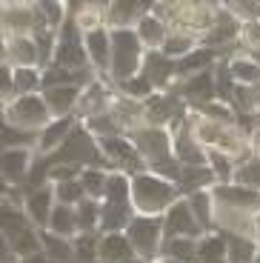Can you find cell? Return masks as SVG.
I'll return each instance as SVG.
<instances>
[{
    "mask_svg": "<svg viewBox=\"0 0 260 263\" xmlns=\"http://www.w3.org/2000/svg\"><path fill=\"white\" fill-rule=\"evenodd\" d=\"M129 140L137 146V152H140L146 169L177 183L183 166L177 163V158H175V138H172L169 129L146 123V126H140V129L129 132Z\"/></svg>",
    "mask_w": 260,
    "mask_h": 263,
    "instance_id": "obj_1",
    "label": "cell"
},
{
    "mask_svg": "<svg viewBox=\"0 0 260 263\" xmlns=\"http://www.w3.org/2000/svg\"><path fill=\"white\" fill-rule=\"evenodd\" d=\"M152 12L166 20L169 32L192 34V37L203 40L215 29L220 6L217 3H192V0H175V3L157 0V3H152Z\"/></svg>",
    "mask_w": 260,
    "mask_h": 263,
    "instance_id": "obj_2",
    "label": "cell"
},
{
    "mask_svg": "<svg viewBox=\"0 0 260 263\" xmlns=\"http://www.w3.org/2000/svg\"><path fill=\"white\" fill-rule=\"evenodd\" d=\"M189 129L195 135V140L209 152H223L232 155L234 160L246 158L249 152V135L237 123H220V120H209L203 115L189 109Z\"/></svg>",
    "mask_w": 260,
    "mask_h": 263,
    "instance_id": "obj_3",
    "label": "cell"
},
{
    "mask_svg": "<svg viewBox=\"0 0 260 263\" xmlns=\"http://www.w3.org/2000/svg\"><path fill=\"white\" fill-rule=\"evenodd\" d=\"M180 189L175 180L160 178L155 172H140L132 178V206L137 215H152V217H163L172 209L175 200H180Z\"/></svg>",
    "mask_w": 260,
    "mask_h": 263,
    "instance_id": "obj_4",
    "label": "cell"
},
{
    "mask_svg": "<svg viewBox=\"0 0 260 263\" xmlns=\"http://www.w3.org/2000/svg\"><path fill=\"white\" fill-rule=\"evenodd\" d=\"M146 46L140 43L135 29H115L112 32V66H109V74L106 78L117 86L135 80L137 74L143 72V63H146Z\"/></svg>",
    "mask_w": 260,
    "mask_h": 263,
    "instance_id": "obj_5",
    "label": "cell"
},
{
    "mask_svg": "<svg viewBox=\"0 0 260 263\" xmlns=\"http://www.w3.org/2000/svg\"><path fill=\"white\" fill-rule=\"evenodd\" d=\"M52 163H69V166H80V169H91V166H106V158L100 152V140L86 129L83 120H78L75 132L66 138V143L52 155Z\"/></svg>",
    "mask_w": 260,
    "mask_h": 263,
    "instance_id": "obj_6",
    "label": "cell"
},
{
    "mask_svg": "<svg viewBox=\"0 0 260 263\" xmlns=\"http://www.w3.org/2000/svg\"><path fill=\"white\" fill-rule=\"evenodd\" d=\"M52 112L43 100V92L40 95H23V98L12 100L9 106H3V123L14 126V129H23V132H40L52 123Z\"/></svg>",
    "mask_w": 260,
    "mask_h": 263,
    "instance_id": "obj_7",
    "label": "cell"
},
{
    "mask_svg": "<svg viewBox=\"0 0 260 263\" xmlns=\"http://www.w3.org/2000/svg\"><path fill=\"white\" fill-rule=\"evenodd\" d=\"M0 26L3 37H38L40 32H52L46 26L38 3H3L0 6Z\"/></svg>",
    "mask_w": 260,
    "mask_h": 263,
    "instance_id": "obj_8",
    "label": "cell"
},
{
    "mask_svg": "<svg viewBox=\"0 0 260 263\" xmlns=\"http://www.w3.org/2000/svg\"><path fill=\"white\" fill-rule=\"evenodd\" d=\"M126 237L132 240L137 252V260H160L163 252V217H152V215H135V220L126 229Z\"/></svg>",
    "mask_w": 260,
    "mask_h": 263,
    "instance_id": "obj_9",
    "label": "cell"
},
{
    "mask_svg": "<svg viewBox=\"0 0 260 263\" xmlns=\"http://www.w3.org/2000/svg\"><path fill=\"white\" fill-rule=\"evenodd\" d=\"M54 66H63V69H75V72H83L91 69L89 66V52H86V40L83 32L75 26V20L69 17L63 29L58 34V46H54Z\"/></svg>",
    "mask_w": 260,
    "mask_h": 263,
    "instance_id": "obj_10",
    "label": "cell"
},
{
    "mask_svg": "<svg viewBox=\"0 0 260 263\" xmlns=\"http://www.w3.org/2000/svg\"><path fill=\"white\" fill-rule=\"evenodd\" d=\"M100 152H103L106 166H109L112 172H126L132 178L140 175V172H146L143 158H140L137 146L129 140V135H117V138L100 140Z\"/></svg>",
    "mask_w": 260,
    "mask_h": 263,
    "instance_id": "obj_11",
    "label": "cell"
},
{
    "mask_svg": "<svg viewBox=\"0 0 260 263\" xmlns=\"http://www.w3.org/2000/svg\"><path fill=\"white\" fill-rule=\"evenodd\" d=\"M117 100V89L109 78L98 74L89 86H83L80 92V103H78V120H91L100 115H109L112 106Z\"/></svg>",
    "mask_w": 260,
    "mask_h": 263,
    "instance_id": "obj_12",
    "label": "cell"
},
{
    "mask_svg": "<svg viewBox=\"0 0 260 263\" xmlns=\"http://www.w3.org/2000/svg\"><path fill=\"white\" fill-rule=\"evenodd\" d=\"M38 160L34 149H0V178L6 189H23Z\"/></svg>",
    "mask_w": 260,
    "mask_h": 263,
    "instance_id": "obj_13",
    "label": "cell"
},
{
    "mask_svg": "<svg viewBox=\"0 0 260 263\" xmlns=\"http://www.w3.org/2000/svg\"><path fill=\"white\" fill-rule=\"evenodd\" d=\"M163 232H166V237H192V240H200L206 235L203 226L197 223V217L192 215V206L186 197L175 200L172 209L163 215Z\"/></svg>",
    "mask_w": 260,
    "mask_h": 263,
    "instance_id": "obj_14",
    "label": "cell"
},
{
    "mask_svg": "<svg viewBox=\"0 0 260 263\" xmlns=\"http://www.w3.org/2000/svg\"><path fill=\"white\" fill-rule=\"evenodd\" d=\"M3 63L12 69H43L34 37H3Z\"/></svg>",
    "mask_w": 260,
    "mask_h": 263,
    "instance_id": "obj_15",
    "label": "cell"
},
{
    "mask_svg": "<svg viewBox=\"0 0 260 263\" xmlns=\"http://www.w3.org/2000/svg\"><path fill=\"white\" fill-rule=\"evenodd\" d=\"M54 206H58L54 186H40V189L23 192V212L32 220L34 229H46L49 226V217H52Z\"/></svg>",
    "mask_w": 260,
    "mask_h": 263,
    "instance_id": "obj_16",
    "label": "cell"
},
{
    "mask_svg": "<svg viewBox=\"0 0 260 263\" xmlns=\"http://www.w3.org/2000/svg\"><path fill=\"white\" fill-rule=\"evenodd\" d=\"M140 74L155 86L157 92H172V86L180 83V80H177V63L169 60L166 54H160V52L146 54V63H143V72Z\"/></svg>",
    "mask_w": 260,
    "mask_h": 263,
    "instance_id": "obj_17",
    "label": "cell"
},
{
    "mask_svg": "<svg viewBox=\"0 0 260 263\" xmlns=\"http://www.w3.org/2000/svg\"><path fill=\"white\" fill-rule=\"evenodd\" d=\"M217 209H234V212H260V192L246 189L237 183L215 186Z\"/></svg>",
    "mask_w": 260,
    "mask_h": 263,
    "instance_id": "obj_18",
    "label": "cell"
},
{
    "mask_svg": "<svg viewBox=\"0 0 260 263\" xmlns=\"http://www.w3.org/2000/svg\"><path fill=\"white\" fill-rule=\"evenodd\" d=\"M172 138H175V158L180 166H209V155L195 140L192 129H189V118L183 126H177V129L172 132Z\"/></svg>",
    "mask_w": 260,
    "mask_h": 263,
    "instance_id": "obj_19",
    "label": "cell"
},
{
    "mask_svg": "<svg viewBox=\"0 0 260 263\" xmlns=\"http://www.w3.org/2000/svg\"><path fill=\"white\" fill-rule=\"evenodd\" d=\"M152 9V3H140V0H112L106 9V26L115 29H135L137 20Z\"/></svg>",
    "mask_w": 260,
    "mask_h": 263,
    "instance_id": "obj_20",
    "label": "cell"
},
{
    "mask_svg": "<svg viewBox=\"0 0 260 263\" xmlns=\"http://www.w3.org/2000/svg\"><path fill=\"white\" fill-rule=\"evenodd\" d=\"M80 86H52L43 89V100L49 106L52 118H78V103H80Z\"/></svg>",
    "mask_w": 260,
    "mask_h": 263,
    "instance_id": "obj_21",
    "label": "cell"
},
{
    "mask_svg": "<svg viewBox=\"0 0 260 263\" xmlns=\"http://www.w3.org/2000/svg\"><path fill=\"white\" fill-rule=\"evenodd\" d=\"M86 52H89V66L98 74H109L112 66V29H95V32L83 34Z\"/></svg>",
    "mask_w": 260,
    "mask_h": 263,
    "instance_id": "obj_22",
    "label": "cell"
},
{
    "mask_svg": "<svg viewBox=\"0 0 260 263\" xmlns=\"http://www.w3.org/2000/svg\"><path fill=\"white\" fill-rule=\"evenodd\" d=\"M98 255H100V263H137V252L132 246V240L126 237V232L100 235Z\"/></svg>",
    "mask_w": 260,
    "mask_h": 263,
    "instance_id": "obj_23",
    "label": "cell"
},
{
    "mask_svg": "<svg viewBox=\"0 0 260 263\" xmlns=\"http://www.w3.org/2000/svg\"><path fill=\"white\" fill-rule=\"evenodd\" d=\"M75 126H78V118H54L38 135V155L40 158H52L54 152L66 143V138L75 132Z\"/></svg>",
    "mask_w": 260,
    "mask_h": 263,
    "instance_id": "obj_24",
    "label": "cell"
},
{
    "mask_svg": "<svg viewBox=\"0 0 260 263\" xmlns=\"http://www.w3.org/2000/svg\"><path fill=\"white\" fill-rule=\"evenodd\" d=\"M135 32H137V37H140V43L146 46V52H163V46H166V40H169V34H172L169 26H166V20L157 17L152 9L137 20Z\"/></svg>",
    "mask_w": 260,
    "mask_h": 263,
    "instance_id": "obj_25",
    "label": "cell"
},
{
    "mask_svg": "<svg viewBox=\"0 0 260 263\" xmlns=\"http://www.w3.org/2000/svg\"><path fill=\"white\" fill-rule=\"evenodd\" d=\"M226 69L229 78L234 80V86H243V89H257L260 86V63L246 52H232L226 58Z\"/></svg>",
    "mask_w": 260,
    "mask_h": 263,
    "instance_id": "obj_26",
    "label": "cell"
},
{
    "mask_svg": "<svg viewBox=\"0 0 260 263\" xmlns=\"http://www.w3.org/2000/svg\"><path fill=\"white\" fill-rule=\"evenodd\" d=\"M135 206L132 203H112L103 200L100 203V235H109V232H126L129 223L135 220Z\"/></svg>",
    "mask_w": 260,
    "mask_h": 263,
    "instance_id": "obj_27",
    "label": "cell"
},
{
    "mask_svg": "<svg viewBox=\"0 0 260 263\" xmlns=\"http://www.w3.org/2000/svg\"><path fill=\"white\" fill-rule=\"evenodd\" d=\"M189 206H192V215L197 217V223L203 226V232H215L217 226V200H215V189H200L186 195Z\"/></svg>",
    "mask_w": 260,
    "mask_h": 263,
    "instance_id": "obj_28",
    "label": "cell"
},
{
    "mask_svg": "<svg viewBox=\"0 0 260 263\" xmlns=\"http://www.w3.org/2000/svg\"><path fill=\"white\" fill-rule=\"evenodd\" d=\"M106 9L109 3H72V20L83 34L95 29H109L106 26Z\"/></svg>",
    "mask_w": 260,
    "mask_h": 263,
    "instance_id": "obj_29",
    "label": "cell"
},
{
    "mask_svg": "<svg viewBox=\"0 0 260 263\" xmlns=\"http://www.w3.org/2000/svg\"><path fill=\"white\" fill-rule=\"evenodd\" d=\"M215 186H217V178L212 175L209 166H183L180 178H177V189H180L183 197L200 189H215Z\"/></svg>",
    "mask_w": 260,
    "mask_h": 263,
    "instance_id": "obj_30",
    "label": "cell"
},
{
    "mask_svg": "<svg viewBox=\"0 0 260 263\" xmlns=\"http://www.w3.org/2000/svg\"><path fill=\"white\" fill-rule=\"evenodd\" d=\"M195 263H229V249L223 232H209L197 240V257Z\"/></svg>",
    "mask_w": 260,
    "mask_h": 263,
    "instance_id": "obj_31",
    "label": "cell"
},
{
    "mask_svg": "<svg viewBox=\"0 0 260 263\" xmlns=\"http://www.w3.org/2000/svg\"><path fill=\"white\" fill-rule=\"evenodd\" d=\"M229 249V263H257L260 260V243L249 235H223Z\"/></svg>",
    "mask_w": 260,
    "mask_h": 263,
    "instance_id": "obj_32",
    "label": "cell"
},
{
    "mask_svg": "<svg viewBox=\"0 0 260 263\" xmlns=\"http://www.w3.org/2000/svg\"><path fill=\"white\" fill-rule=\"evenodd\" d=\"M46 232H52V235H58V237H66V240H75V237L80 235V229H78V212H75V206H60V203L54 206Z\"/></svg>",
    "mask_w": 260,
    "mask_h": 263,
    "instance_id": "obj_33",
    "label": "cell"
},
{
    "mask_svg": "<svg viewBox=\"0 0 260 263\" xmlns=\"http://www.w3.org/2000/svg\"><path fill=\"white\" fill-rule=\"evenodd\" d=\"M40 243H43V255H49L54 263H78L75 240H66V237H58L52 232L40 229Z\"/></svg>",
    "mask_w": 260,
    "mask_h": 263,
    "instance_id": "obj_34",
    "label": "cell"
},
{
    "mask_svg": "<svg viewBox=\"0 0 260 263\" xmlns=\"http://www.w3.org/2000/svg\"><path fill=\"white\" fill-rule=\"evenodd\" d=\"M160 257L180 260V263H195V257H197V240H192V237H166V240H163Z\"/></svg>",
    "mask_w": 260,
    "mask_h": 263,
    "instance_id": "obj_35",
    "label": "cell"
},
{
    "mask_svg": "<svg viewBox=\"0 0 260 263\" xmlns=\"http://www.w3.org/2000/svg\"><path fill=\"white\" fill-rule=\"evenodd\" d=\"M232 183L260 192V158H257V155H252V152H249L246 158L237 160V169H234Z\"/></svg>",
    "mask_w": 260,
    "mask_h": 263,
    "instance_id": "obj_36",
    "label": "cell"
},
{
    "mask_svg": "<svg viewBox=\"0 0 260 263\" xmlns=\"http://www.w3.org/2000/svg\"><path fill=\"white\" fill-rule=\"evenodd\" d=\"M75 212H78L80 235H100V200L86 197L83 203L75 206Z\"/></svg>",
    "mask_w": 260,
    "mask_h": 263,
    "instance_id": "obj_37",
    "label": "cell"
},
{
    "mask_svg": "<svg viewBox=\"0 0 260 263\" xmlns=\"http://www.w3.org/2000/svg\"><path fill=\"white\" fill-rule=\"evenodd\" d=\"M40 14H43L46 26L52 29V32L60 34V29L69 23V17H72V3H58V0H40Z\"/></svg>",
    "mask_w": 260,
    "mask_h": 263,
    "instance_id": "obj_38",
    "label": "cell"
},
{
    "mask_svg": "<svg viewBox=\"0 0 260 263\" xmlns=\"http://www.w3.org/2000/svg\"><path fill=\"white\" fill-rule=\"evenodd\" d=\"M103 200L112 203H132V175L126 172H109V183H106ZM100 200V203H103Z\"/></svg>",
    "mask_w": 260,
    "mask_h": 263,
    "instance_id": "obj_39",
    "label": "cell"
},
{
    "mask_svg": "<svg viewBox=\"0 0 260 263\" xmlns=\"http://www.w3.org/2000/svg\"><path fill=\"white\" fill-rule=\"evenodd\" d=\"M109 172H112V169H103V166L83 169V175H80V183H83L86 197H91V200H103L106 183H109Z\"/></svg>",
    "mask_w": 260,
    "mask_h": 263,
    "instance_id": "obj_40",
    "label": "cell"
},
{
    "mask_svg": "<svg viewBox=\"0 0 260 263\" xmlns=\"http://www.w3.org/2000/svg\"><path fill=\"white\" fill-rule=\"evenodd\" d=\"M0 146H3V149H34L38 152V135L3 123L0 126Z\"/></svg>",
    "mask_w": 260,
    "mask_h": 263,
    "instance_id": "obj_41",
    "label": "cell"
},
{
    "mask_svg": "<svg viewBox=\"0 0 260 263\" xmlns=\"http://www.w3.org/2000/svg\"><path fill=\"white\" fill-rule=\"evenodd\" d=\"M195 49H200V40H197V37H192V34H180V32H172L160 54H166L169 60H175V63H177V60H183L186 54H192Z\"/></svg>",
    "mask_w": 260,
    "mask_h": 263,
    "instance_id": "obj_42",
    "label": "cell"
},
{
    "mask_svg": "<svg viewBox=\"0 0 260 263\" xmlns=\"http://www.w3.org/2000/svg\"><path fill=\"white\" fill-rule=\"evenodd\" d=\"M12 78H14L17 98L43 92V69H12Z\"/></svg>",
    "mask_w": 260,
    "mask_h": 263,
    "instance_id": "obj_43",
    "label": "cell"
},
{
    "mask_svg": "<svg viewBox=\"0 0 260 263\" xmlns=\"http://www.w3.org/2000/svg\"><path fill=\"white\" fill-rule=\"evenodd\" d=\"M209 169H212V175L217 178V186H226L232 183L234 178V169H237V160L232 158V155H223V152H209Z\"/></svg>",
    "mask_w": 260,
    "mask_h": 263,
    "instance_id": "obj_44",
    "label": "cell"
},
{
    "mask_svg": "<svg viewBox=\"0 0 260 263\" xmlns=\"http://www.w3.org/2000/svg\"><path fill=\"white\" fill-rule=\"evenodd\" d=\"M86 123V129L95 135L98 140H106V138H117V135H126L123 132V126L117 123V118L115 115H100V118H91V120H83Z\"/></svg>",
    "mask_w": 260,
    "mask_h": 263,
    "instance_id": "obj_45",
    "label": "cell"
},
{
    "mask_svg": "<svg viewBox=\"0 0 260 263\" xmlns=\"http://www.w3.org/2000/svg\"><path fill=\"white\" fill-rule=\"evenodd\" d=\"M237 49H246V54L260 52V20H246V23H240Z\"/></svg>",
    "mask_w": 260,
    "mask_h": 263,
    "instance_id": "obj_46",
    "label": "cell"
},
{
    "mask_svg": "<svg viewBox=\"0 0 260 263\" xmlns=\"http://www.w3.org/2000/svg\"><path fill=\"white\" fill-rule=\"evenodd\" d=\"M54 197H58L60 206H78V203H83V200H86L83 183H80V180H72V183L54 186Z\"/></svg>",
    "mask_w": 260,
    "mask_h": 263,
    "instance_id": "obj_47",
    "label": "cell"
},
{
    "mask_svg": "<svg viewBox=\"0 0 260 263\" xmlns=\"http://www.w3.org/2000/svg\"><path fill=\"white\" fill-rule=\"evenodd\" d=\"M12 100H17V89H14V78H12V66H0V103L9 106Z\"/></svg>",
    "mask_w": 260,
    "mask_h": 263,
    "instance_id": "obj_48",
    "label": "cell"
},
{
    "mask_svg": "<svg viewBox=\"0 0 260 263\" xmlns=\"http://www.w3.org/2000/svg\"><path fill=\"white\" fill-rule=\"evenodd\" d=\"M157 263H180V260H169V257H160Z\"/></svg>",
    "mask_w": 260,
    "mask_h": 263,
    "instance_id": "obj_49",
    "label": "cell"
},
{
    "mask_svg": "<svg viewBox=\"0 0 260 263\" xmlns=\"http://www.w3.org/2000/svg\"><path fill=\"white\" fill-rule=\"evenodd\" d=\"M137 263H157V260H137Z\"/></svg>",
    "mask_w": 260,
    "mask_h": 263,
    "instance_id": "obj_50",
    "label": "cell"
}]
</instances>
